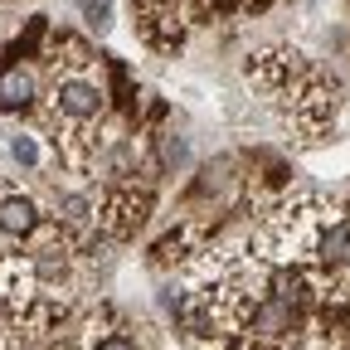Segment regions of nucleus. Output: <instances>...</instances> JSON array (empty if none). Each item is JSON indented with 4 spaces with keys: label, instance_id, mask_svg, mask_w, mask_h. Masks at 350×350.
Instances as JSON below:
<instances>
[{
    "label": "nucleus",
    "instance_id": "6",
    "mask_svg": "<svg viewBox=\"0 0 350 350\" xmlns=\"http://www.w3.org/2000/svg\"><path fill=\"white\" fill-rule=\"evenodd\" d=\"M44 59L64 64L68 73H83L88 64H93V49H88V39H78V34H49L44 39Z\"/></svg>",
    "mask_w": 350,
    "mask_h": 350
},
{
    "label": "nucleus",
    "instance_id": "4",
    "mask_svg": "<svg viewBox=\"0 0 350 350\" xmlns=\"http://www.w3.org/2000/svg\"><path fill=\"white\" fill-rule=\"evenodd\" d=\"M39 292H44V282L34 273V262L25 253H0V312L15 321Z\"/></svg>",
    "mask_w": 350,
    "mask_h": 350
},
{
    "label": "nucleus",
    "instance_id": "8",
    "mask_svg": "<svg viewBox=\"0 0 350 350\" xmlns=\"http://www.w3.org/2000/svg\"><path fill=\"white\" fill-rule=\"evenodd\" d=\"M78 10H83L88 25H98V29L112 25V0H78Z\"/></svg>",
    "mask_w": 350,
    "mask_h": 350
},
{
    "label": "nucleus",
    "instance_id": "3",
    "mask_svg": "<svg viewBox=\"0 0 350 350\" xmlns=\"http://www.w3.org/2000/svg\"><path fill=\"white\" fill-rule=\"evenodd\" d=\"M131 10H137V29L151 49L170 54L185 44V29L195 25V5L190 0H131Z\"/></svg>",
    "mask_w": 350,
    "mask_h": 350
},
{
    "label": "nucleus",
    "instance_id": "2",
    "mask_svg": "<svg viewBox=\"0 0 350 350\" xmlns=\"http://www.w3.org/2000/svg\"><path fill=\"white\" fill-rule=\"evenodd\" d=\"M151 175H131V180H117L103 200H98V234L103 239H137L151 219Z\"/></svg>",
    "mask_w": 350,
    "mask_h": 350
},
{
    "label": "nucleus",
    "instance_id": "7",
    "mask_svg": "<svg viewBox=\"0 0 350 350\" xmlns=\"http://www.w3.org/2000/svg\"><path fill=\"white\" fill-rule=\"evenodd\" d=\"M29 98H34V78H29V68H20L10 59L5 68H0V103L15 112V107H29Z\"/></svg>",
    "mask_w": 350,
    "mask_h": 350
},
{
    "label": "nucleus",
    "instance_id": "9",
    "mask_svg": "<svg viewBox=\"0 0 350 350\" xmlns=\"http://www.w3.org/2000/svg\"><path fill=\"white\" fill-rule=\"evenodd\" d=\"M10 151H15V161H25V165H34V161H39V151H34V142H29V137H15V142H10Z\"/></svg>",
    "mask_w": 350,
    "mask_h": 350
},
{
    "label": "nucleus",
    "instance_id": "1",
    "mask_svg": "<svg viewBox=\"0 0 350 350\" xmlns=\"http://www.w3.org/2000/svg\"><path fill=\"white\" fill-rule=\"evenodd\" d=\"M273 103L282 107V117L301 131L306 142H321L326 137V126L336 122V103H340V83L336 78H326L321 68H312V64H301L278 93H273Z\"/></svg>",
    "mask_w": 350,
    "mask_h": 350
},
{
    "label": "nucleus",
    "instance_id": "5",
    "mask_svg": "<svg viewBox=\"0 0 350 350\" xmlns=\"http://www.w3.org/2000/svg\"><path fill=\"white\" fill-rule=\"evenodd\" d=\"M39 224H44V214H39V204L29 195L0 190V234H5V239H29Z\"/></svg>",
    "mask_w": 350,
    "mask_h": 350
}]
</instances>
